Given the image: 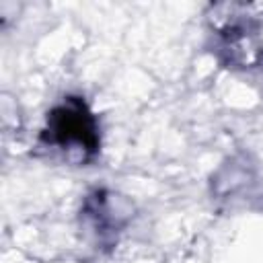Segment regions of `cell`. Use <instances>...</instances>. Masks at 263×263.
<instances>
[{
  "label": "cell",
  "instance_id": "6da1fadb",
  "mask_svg": "<svg viewBox=\"0 0 263 263\" xmlns=\"http://www.w3.org/2000/svg\"><path fill=\"white\" fill-rule=\"evenodd\" d=\"M51 132L62 144L76 142L88 150L97 148V132L92 117L84 111V105H80L78 101L62 105L51 113Z\"/></svg>",
  "mask_w": 263,
  "mask_h": 263
}]
</instances>
